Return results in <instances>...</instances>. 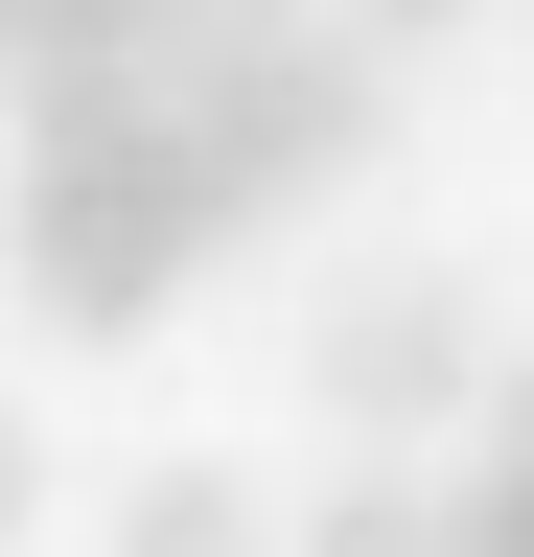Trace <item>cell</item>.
Returning a JSON list of instances; mask_svg holds the SVG:
<instances>
[{
	"label": "cell",
	"instance_id": "obj_1",
	"mask_svg": "<svg viewBox=\"0 0 534 557\" xmlns=\"http://www.w3.org/2000/svg\"><path fill=\"white\" fill-rule=\"evenodd\" d=\"M210 233H256L233 163L186 139L163 70H71V94H24V186H0V256H24L47 325H163L186 278H210Z\"/></svg>",
	"mask_w": 534,
	"mask_h": 557
},
{
	"label": "cell",
	"instance_id": "obj_2",
	"mask_svg": "<svg viewBox=\"0 0 534 557\" xmlns=\"http://www.w3.org/2000/svg\"><path fill=\"white\" fill-rule=\"evenodd\" d=\"M186 94V139L233 163V209H302V186H349L372 139H395V47H349L302 0V24H256V47H210V70H163Z\"/></svg>",
	"mask_w": 534,
	"mask_h": 557
},
{
	"label": "cell",
	"instance_id": "obj_3",
	"mask_svg": "<svg viewBox=\"0 0 534 557\" xmlns=\"http://www.w3.org/2000/svg\"><path fill=\"white\" fill-rule=\"evenodd\" d=\"M302 395L349 418V442H419V418L488 395V302H464L442 256H372V278H325V325H302Z\"/></svg>",
	"mask_w": 534,
	"mask_h": 557
},
{
	"label": "cell",
	"instance_id": "obj_4",
	"mask_svg": "<svg viewBox=\"0 0 534 557\" xmlns=\"http://www.w3.org/2000/svg\"><path fill=\"white\" fill-rule=\"evenodd\" d=\"M116 557H302V534H280V487H256V465H210V442H186V465H140V487H116Z\"/></svg>",
	"mask_w": 534,
	"mask_h": 557
},
{
	"label": "cell",
	"instance_id": "obj_5",
	"mask_svg": "<svg viewBox=\"0 0 534 557\" xmlns=\"http://www.w3.org/2000/svg\"><path fill=\"white\" fill-rule=\"evenodd\" d=\"M71 70H163L140 0H0V94H71Z\"/></svg>",
	"mask_w": 534,
	"mask_h": 557
},
{
	"label": "cell",
	"instance_id": "obj_6",
	"mask_svg": "<svg viewBox=\"0 0 534 557\" xmlns=\"http://www.w3.org/2000/svg\"><path fill=\"white\" fill-rule=\"evenodd\" d=\"M302 557H464V511H442V487H325V511H302Z\"/></svg>",
	"mask_w": 534,
	"mask_h": 557
},
{
	"label": "cell",
	"instance_id": "obj_7",
	"mask_svg": "<svg viewBox=\"0 0 534 557\" xmlns=\"http://www.w3.org/2000/svg\"><path fill=\"white\" fill-rule=\"evenodd\" d=\"M163 24V70H210V47H256V24H302V0H140Z\"/></svg>",
	"mask_w": 534,
	"mask_h": 557
},
{
	"label": "cell",
	"instance_id": "obj_8",
	"mask_svg": "<svg viewBox=\"0 0 534 557\" xmlns=\"http://www.w3.org/2000/svg\"><path fill=\"white\" fill-rule=\"evenodd\" d=\"M442 511H464V557H534V465H464Z\"/></svg>",
	"mask_w": 534,
	"mask_h": 557
},
{
	"label": "cell",
	"instance_id": "obj_9",
	"mask_svg": "<svg viewBox=\"0 0 534 557\" xmlns=\"http://www.w3.org/2000/svg\"><path fill=\"white\" fill-rule=\"evenodd\" d=\"M24 511H47V418L0 395V557H24Z\"/></svg>",
	"mask_w": 534,
	"mask_h": 557
},
{
	"label": "cell",
	"instance_id": "obj_10",
	"mask_svg": "<svg viewBox=\"0 0 534 557\" xmlns=\"http://www.w3.org/2000/svg\"><path fill=\"white\" fill-rule=\"evenodd\" d=\"M325 24H349V47H442L464 0H325Z\"/></svg>",
	"mask_w": 534,
	"mask_h": 557
},
{
	"label": "cell",
	"instance_id": "obj_11",
	"mask_svg": "<svg viewBox=\"0 0 534 557\" xmlns=\"http://www.w3.org/2000/svg\"><path fill=\"white\" fill-rule=\"evenodd\" d=\"M488 465H534V348H511V372H488Z\"/></svg>",
	"mask_w": 534,
	"mask_h": 557
},
{
	"label": "cell",
	"instance_id": "obj_12",
	"mask_svg": "<svg viewBox=\"0 0 534 557\" xmlns=\"http://www.w3.org/2000/svg\"><path fill=\"white\" fill-rule=\"evenodd\" d=\"M0 302H24V256H0Z\"/></svg>",
	"mask_w": 534,
	"mask_h": 557
}]
</instances>
